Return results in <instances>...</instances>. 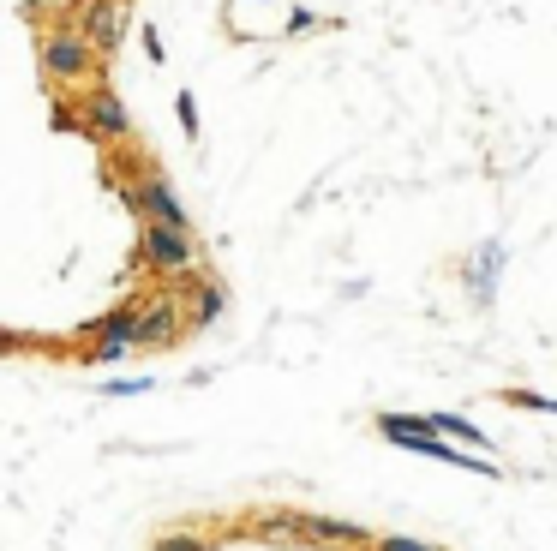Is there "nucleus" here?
I'll use <instances>...</instances> for the list:
<instances>
[{
    "label": "nucleus",
    "mask_w": 557,
    "mask_h": 551,
    "mask_svg": "<svg viewBox=\"0 0 557 551\" xmlns=\"http://www.w3.org/2000/svg\"><path fill=\"white\" fill-rule=\"evenodd\" d=\"M90 66H96V48L78 30H48L42 36V72L48 78H84Z\"/></svg>",
    "instance_id": "nucleus-1"
},
{
    "label": "nucleus",
    "mask_w": 557,
    "mask_h": 551,
    "mask_svg": "<svg viewBox=\"0 0 557 551\" xmlns=\"http://www.w3.org/2000/svg\"><path fill=\"white\" fill-rule=\"evenodd\" d=\"M144 258H150V264H162V270H192L198 246H192V234H186V228L144 222Z\"/></svg>",
    "instance_id": "nucleus-2"
},
{
    "label": "nucleus",
    "mask_w": 557,
    "mask_h": 551,
    "mask_svg": "<svg viewBox=\"0 0 557 551\" xmlns=\"http://www.w3.org/2000/svg\"><path fill=\"white\" fill-rule=\"evenodd\" d=\"M120 0H78V36L96 48V54H108L114 42H120Z\"/></svg>",
    "instance_id": "nucleus-3"
},
{
    "label": "nucleus",
    "mask_w": 557,
    "mask_h": 551,
    "mask_svg": "<svg viewBox=\"0 0 557 551\" xmlns=\"http://www.w3.org/2000/svg\"><path fill=\"white\" fill-rule=\"evenodd\" d=\"M90 138H126V108H120V96L114 90H96V96H84V120H78Z\"/></svg>",
    "instance_id": "nucleus-4"
},
{
    "label": "nucleus",
    "mask_w": 557,
    "mask_h": 551,
    "mask_svg": "<svg viewBox=\"0 0 557 551\" xmlns=\"http://www.w3.org/2000/svg\"><path fill=\"white\" fill-rule=\"evenodd\" d=\"M132 204H138L150 222H162V228H186V210H180V198H174L168 180H138V186H132Z\"/></svg>",
    "instance_id": "nucleus-5"
},
{
    "label": "nucleus",
    "mask_w": 557,
    "mask_h": 551,
    "mask_svg": "<svg viewBox=\"0 0 557 551\" xmlns=\"http://www.w3.org/2000/svg\"><path fill=\"white\" fill-rule=\"evenodd\" d=\"M174 330H180L174 300H156L150 312H138V348H168V342H174Z\"/></svg>",
    "instance_id": "nucleus-6"
},
{
    "label": "nucleus",
    "mask_w": 557,
    "mask_h": 551,
    "mask_svg": "<svg viewBox=\"0 0 557 551\" xmlns=\"http://www.w3.org/2000/svg\"><path fill=\"white\" fill-rule=\"evenodd\" d=\"M216 312H222V294L216 288H198V324H210Z\"/></svg>",
    "instance_id": "nucleus-7"
},
{
    "label": "nucleus",
    "mask_w": 557,
    "mask_h": 551,
    "mask_svg": "<svg viewBox=\"0 0 557 551\" xmlns=\"http://www.w3.org/2000/svg\"><path fill=\"white\" fill-rule=\"evenodd\" d=\"M384 551H426V546H414V540H384Z\"/></svg>",
    "instance_id": "nucleus-8"
},
{
    "label": "nucleus",
    "mask_w": 557,
    "mask_h": 551,
    "mask_svg": "<svg viewBox=\"0 0 557 551\" xmlns=\"http://www.w3.org/2000/svg\"><path fill=\"white\" fill-rule=\"evenodd\" d=\"M156 551H198V546H192V540H162Z\"/></svg>",
    "instance_id": "nucleus-9"
},
{
    "label": "nucleus",
    "mask_w": 557,
    "mask_h": 551,
    "mask_svg": "<svg viewBox=\"0 0 557 551\" xmlns=\"http://www.w3.org/2000/svg\"><path fill=\"white\" fill-rule=\"evenodd\" d=\"M6 348H18V336H12V330H0V354H6Z\"/></svg>",
    "instance_id": "nucleus-10"
}]
</instances>
